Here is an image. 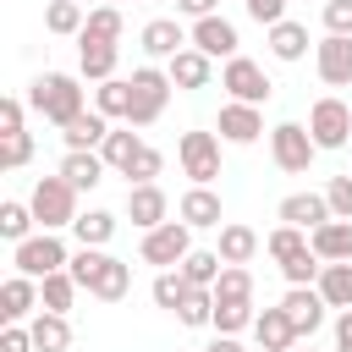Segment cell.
<instances>
[{
    "mask_svg": "<svg viewBox=\"0 0 352 352\" xmlns=\"http://www.w3.org/2000/svg\"><path fill=\"white\" fill-rule=\"evenodd\" d=\"M99 6H121V0H99Z\"/></svg>",
    "mask_w": 352,
    "mask_h": 352,
    "instance_id": "cell-54",
    "label": "cell"
},
{
    "mask_svg": "<svg viewBox=\"0 0 352 352\" xmlns=\"http://www.w3.org/2000/svg\"><path fill=\"white\" fill-rule=\"evenodd\" d=\"M286 226H302V231H314V226H324V220H336L330 214V198L324 192H292V198H280V209H275Z\"/></svg>",
    "mask_w": 352,
    "mask_h": 352,
    "instance_id": "cell-22",
    "label": "cell"
},
{
    "mask_svg": "<svg viewBox=\"0 0 352 352\" xmlns=\"http://www.w3.org/2000/svg\"><path fill=\"white\" fill-rule=\"evenodd\" d=\"M22 132V99H0V138Z\"/></svg>",
    "mask_w": 352,
    "mask_h": 352,
    "instance_id": "cell-50",
    "label": "cell"
},
{
    "mask_svg": "<svg viewBox=\"0 0 352 352\" xmlns=\"http://www.w3.org/2000/svg\"><path fill=\"white\" fill-rule=\"evenodd\" d=\"M258 132H264V104H242V99L220 104V138L226 143H258Z\"/></svg>",
    "mask_w": 352,
    "mask_h": 352,
    "instance_id": "cell-17",
    "label": "cell"
},
{
    "mask_svg": "<svg viewBox=\"0 0 352 352\" xmlns=\"http://www.w3.org/2000/svg\"><path fill=\"white\" fill-rule=\"evenodd\" d=\"M0 352H38V346H33V330H28V324H6V330H0Z\"/></svg>",
    "mask_w": 352,
    "mask_h": 352,
    "instance_id": "cell-49",
    "label": "cell"
},
{
    "mask_svg": "<svg viewBox=\"0 0 352 352\" xmlns=\"http://www.w3.org/2000/svg\"><path fill=\"white\" fill-rule=\"evenodd\" d=\"M270 55H275V60H302V55H308V28L292 22V16L275 22V28H270Z\"/></svg>",
    "mask_w": 352,
    "mask_h": 352,
    "instance_id": "cell-29",
    "label": "cell"
},
{
    "mask_svg": "<svg viewBox=\"0 0 352 352\" xmlns=\"http://www.w3.org/2000/svg\"><path fill=\"white\" fill-rule=\"evenodd\" d=\"M187 38H192L209 60H231V55H236V44H242V38H236V22H226L220 11H214V16H198Z\"/></svg>",
    "mask_w": 352,
    "mask_h": 352,
    "instance_id": "cell-14",
    "label": "cell"
},
{
    "mask_svg": "<svg viewBox=\"0 0 352 352\" xmlns=\"http://www.w3.org/2000/svg\"><path fill=\"white\" fill-rule=\"evenodd\" d=\"M66 270H72V280H77L88 297H99V302H121V297L132 292V264L116 258V253H104V248H77Z\"/></svg>",
    "mask_w": 352,
    "mask_h": 352,
    "instance_id": "cell-1",
    "label": "cell"
},
{
    "mask_svg": "<svg viewBox=\"0 0 352 352\" xmlns=\"http://www.w3.org/2000/svg\"><path fill=\"white\" fill-rule=\"evenodd\" d=\"M176 160H182V176H192V187H209L220 176V138L214 132H182Z\"/></svg>",
    "mask_w": 352,
    "mask_h": 352,
    "instance_id": "cell-9",
    "label": "cell"
},
{
    "mask_svg": "<svg viewBox=\"0 0 352 352\" xmlns=\"http://www.w3.org/2000/svg\"><path fill=\"white\" fill-rule=\"evenodd\" d=\"M104 170H110V165H104V154H99V148H66V160H60V176H66L77 192L99 187V182H104Z\"/></svg>",
    "mask_w": 352,
    "mask_h": 352,
    "instance_id": "cell-23",
    "label": "cell"
},
{
    "mask_svg": "<svg viewBox=\"0 0 352 352\" xmlns=\"http://www.w3.org/2000/svg\"><path fill=\"white\" fill-rule=\"evenodd\" d=\"M308 132H314L319 148H346V143H352V104L336 99V94L314 99V110H308Z\"/></svg>",
    "mask_w": 352,
    "mask_h": 352,
    "instance_id": "cell-7",
    "label": "cell"
},
{
    "mask_svg": "<svg viewBox=\"0 0 352 352\" xmlns=\"http://www.w3.org/2000/svg\"><path fill=\"white\" fill-rule=\"evenodd\" d=\"M116 60H121V50H116L110 38L77 33V77H82V82H110V77H116Z\"/></svg>",
    "mask_w": 352,
    "mask_h": 352,
    "instance_id": "cell-15",
    "label": "cell"
},
{
    "mask_svg": "<svg viewBox=\"0 0 352 352\" xmlns=\"http://www.w3.org/2000/svg\"><path fill=\"white\" fill-rule=\"evenodd\" d=\"M176 214H182L192 231H220V220H226V214H220V192H214V187H187V192H182V204H176Z\"/></svg>",
    "mask_w": 352,
    "mask_h": 352,
    "instance_id": "cell-19",
    "label": "cell"
},
{
    "mask_svg": "<svg viewBox=\"0 0 352 352\" xmlns=\"http://www.w3.org/2000/svg\"><path fill=\"white\" fill-rule=\"evenodd\" d=\"M82 33H88V38H110V44H116V38L126 33L121 6H94V11H88V22H82Z\"/></svg>",
    "mask_w": 352,
    "mask_h": 352,
    "instance_id": "cell-41",
    "label": "cell"
},
{
    "mask_svg": "<svg viewBox=\"0 0 352 352\" xmlns=\"http://www.w3.org/2000/svg\"><path fill=\"white\" fill-rule=\"evenodd\" d=\"M258 248H264V242H258L253 226H242V220H226V226H220V258H226V264H248Z\"/></svg>",
    "mask_w": 352,
    "mask_h": 352,
    "instance_id": "cell-26",
    "label": "cell"
},
{
    "mask_svg": "<svg viewBox=\"0 0 352 352\" xmlns=\"http://www.w3.org/2000/svg\"><path fill=\"white\" fill-rule=\"evenodd\" d=\"M28 104H33L44 121L66 126V121L82 116V77H72V72H44V77H33V88H28Z\"/></svg>",
    "mask_w": 352,
    "mask_h": 352,
    "instance_id": "cell-2",
    "label": "cell"
},
{
    "mask_svg": "<svg viewBox=\"0 0 352 352\" xmlns=\"http://www.w3.org/2000/svg\"><path fill=\"white\" fill-rule=\"evenodd\" d=\"M33 308H38V280L22 275V270L6 275V286H0V319H6V324H22Z\"/></svg>",
    "mask_w": 352,
    "mask_h": 352,
    "instance_id": "cell-20",
    "label": "cell"
},
{
    "mask_svg": "<svg viewBox=\"0 0 352 352\" xmlns=\"http://www.w3.org/2000/svg\"><path fill=\"white\" fill-rule=\"evenodd\" d=\"M11 264H16L22 275L44 280V275L66 270V264H72V253H66V242H60L55 231H33L28 242H11Z\"/></svg>",
    "mask_w": 352,
    "mask_h": 352,
    "instance_id": "cell-5",
    "label": "cell"
},
{
    "mask_svg": "<svg viewBox=\"0 0 352 352\" xmlns=\"http://www.w3.org/2000/svg\"><path fill=\"white\" fill-rule=\"evenodd\" d=\"M214 6H220V0H176V11L192 16V22H198V16H214Z\"/></svg>",
    "mask_w": 352,
    "mask_h": 352,
    "instance_id": "cell-52",
    "label": "cell"
},
{
    "mask_svg": "<svg viewBox=\"0 0 352 352\" xmlns=\"http://www.w3.org/2000/svg\"><path fill=\"white\" fill-rule=\"evenodd\" d=\"M242 11H248L258 28H275V22H286V0H242Z\"/></svg>",
    "mask_w": 352,
    "mask_h": 352,
    "instance_id": "cell-47",
    "label": "cell"
},
{
    "mask_svg": "<svg viewBox=\"0 0 352 352\" xmlns=\"http://www.w3.org/2000/svg\"><path fill=\"white\" fill-rule=\"evenodd\" d=\"M253 341H258V352H292L302 336L292 330V319H286V308L275 302V308H264L258 319H253Z\"/></svg>",
    "mask_w": 352,
    "mask_h": 352,
    "instance_id": "cell-21",
    "label": "cell"
},
{
    "mask_svg": "<svg viewBox=\"0 0 352 352\" xmlns=\"http://www.w3.org/2000/svg\"><path fill=\"white\" fill-rule=\"evenodd\" d=\"M314 66L324 88H352V38L346 33H324L314 44Z\"/></svg>",
    "mask_w": 352,
    "mask_h": 352,
    "instance_id": "cell-11",
    "label": "cell"
},
{
    "mask_svg": "<svg viewBox=\"0 0 352 352\" xmlns=\"http://www.w3.org/2000/svg\"><path fill=\"white\" fill-rule=\"evenodd\" d=\"M176 270H182L192 286H214V280H220V270H226V258H220V248H192Z\"/></svg>",
    "mask_w": 352,
    "mask_h": 352,
    "instance_id": "cell-34",
    "label": "cell"
},
{
    "mask_svg": "<svg viewBox=\"0 0 352 352\" xmlns=\"http://www.w3.org/2000/svg\"><path fill=\"white\" fill-rule=\"evenodd\" d=\"M28 330H33V346H38V352H66V346H72V324H66V314H50V308H44V314L28 319Z\"/></svg>",
    "mask_w": 352,
    "mask_h": 352,
    "instance_id": "cell-27",
    "label": "cell"
},
{
    "mask_svg": "<svg viewBox=\"0 0 352 352\" xmlns=\"http://www.w3.org/2000/svg\"><path fill=\"white\" fill-rule=\"evenodd\" d=\"M314 286H319V297H324L330 308H352V258H341V264H324Z\"/></svg>",
    "mask_w": 352,
    "mask_h": 352,
    "instance_id": "cell-28",
    "label": "cell"
},
{
    "mask_svg": "<svg viewBox=\"0 0 352 352\" xmlns=\"http://www.w3.org/2000/svg\"><path fill=\"white\" fill-rule=\"evenodd\" d=\"M187 253H192V226H187V220H165V226L143 231V264H154V270H176Z\"/></svg>",
    "mask_w": 352,
    "mask_h": 352,
    "instance_id": "cell-8",
    "label": "cell"
},
{
    "mask_svg": "<svg viewBox=\"0 0 352 352\" xmlns=\"http://www.w3.org/2000/svg\"><path fill=\"white\" fill-rule=\"evenodd\" d=\"M94 110L110 116V121H126V110H132V82H126V77L99 82V88H94Z\"/></svg>",
    "mask_w": 352,
    "mask_h": 352,
    "instance_id": "cell-32",
    "label": "cell"
},
{
    "mask_svg": "<svg viewBox=\"0 0 352 352\" xmlns=\"http://www.w3.org/2000/svg\"><path fill=\"white\" fill-rule=\"evenodd\" d=\"M60 138H66V148H104V138H110V116L82 110L77 121H66V126H60Z\"/></svg>",
    "mask_w": 352,
    "mask_h": 352,
    "instance_id": "cell-25",
    "label": "cell"
},
{
    "mask_svg": "<svg viewBox=\"0 0 352 352\" xmlns=\"http://www.w3.org/2000/svg\"><path fill=\"white\" fill-rule=\"evenodd\" d=\"M28 160H33V132L22 126V132L6 138V148H0V170H22Z\"/></svg>",
    "mask_w": 352,
    "mask_h": 352,
    "instance_id": "cell-45",
    "label": "cell"
},
{
    "mask_svg": "<svg viewBox=\"0 0 352 352\" xmlns=\"http://www.w3.org/2000/svg\"><path fill=\"white\" fill-rule=\"evenodd\" d=\"M204 352H242V341H236V336H214Z\"/></svg>",
    "mask_w": 352,
    "mask_h": 352,
    "instance_id": "cell-53",
    "label": "cell"
},
{
    "mask_svg": "<svg viewBox=\"0 0 352 352\" xmlns=\"http://www.w3.org/2000/svg\"><path fill=\"white\" fill-rule=\"evenodd\" d=\"M138 148H143L138 126H110V138H104V148H99V154H104V165H110V170H126Z\"/></svg>",
    "mask_w": 352,
    "mask_h": 352,
    "instance_id": "cell-36",
    "label": "cell"
},
{
    "mask_svg": "<svg viewBox=\"0 0 352 352\" xmlns=\"http://www.w3.org/2000/svg\"><path fill=\"white\" fill-rule=\"evenodd\" d=\"M33 226H38L33 204H16V198H6V204H0V236H6V242H28V236H33Z\"/></svg>",
    "mask_w": 352,
    "mask_h": 352,
    "instance_id": "cell-37",
    "label": "cell"
},
{
    "mask_svg": "<svg viewBox=\"0 0 352 352\" xmlns=\"http://www.w3.org/2000/svg\"><path fill=\"white\" fill-rule=\"evenodd\" d=\"M324 198H330V214L336 220H352V176H330Z\"/></svg>",
    "mask_w": 352,
    "mask_h": 352,
    "instance_id": "cell-46",
    "label": "cell"
},
{
    "mask_svg": "<svg viewBox=\"0 0 352 352\" xmlns=\"http://www.w3.org/2000/svg\"><path fill=\"white\" fill-rule=\"evenodd\" d=\"M126 214H132V226H138V231L165 226V214H170L165 187H160V182H132V187H126Z\"/></svg>",
    "mask_w": 352,
    "mask_h": 352,
    "instance_id": "cell-12",
    "label": "cell"
},
{
    "mask_svg": "<svg viewBox=\"0 0 352 352\" xmlns=\"http://www.w3.org/2000/svg\"><path fill=\"white\" fill-rule=\"evenodd\" d=\"M292 352H297V346H292ZM302 352H314V346H302Z\"/></svg>",
    "mask_w": 352,
    "mask_h": 352,
    "instance_id": "cell-55",
    "label": "cell"
},
{
    "mask_svg": "<svg viewBox=\"0 0 352 352\" xmlns=\"http://www.w3.org/2000/svg\"><path fill=\"white\" fill-rule=\"evenodd\" d=\"M187 292H192V280H187L182 270H160V275H154V302H160V308H170V314L187 302Z\"/></svg>",
    "mask_w": 352,
    "mask_h": 352,
    "instance_id": "cell-40",
    "label": "cell"
},
{
    "mask_svg": "<svg viewBox=\"0 0 352 352\" xmlns=\"http://www.w3.org/2000/svg\"><path fill=\"white\" fill-rule=\"evenodd\" d=\"M280 308H286V319H292V330L308 341L319 324H324V297H319V286H286V297H280Z\"/></svg>",
    "mask_w": 352,
    "mask_h": 352,
    "instance_id": "cell-13",
    "label": "cell"
},
{
    "mask_svg": "<svg viewBox=\"0 0 352 352\" xmlns=\"http://www.w3.org/2000/svg\"><path fill=\"white\" fill-rule=\"evenodd\" d=\"M214 297L253 302V270H248V264H226V270H220V280H214Z\"/></svg>",
    "mask_w": 352,
    "mask_h": 352,
    "instance_id": "cell-42",
    "label": "cell"
},
{
    "mask_svg": "<svg viewBox=\"0 0 352 352\" xmlns=\"http://www.w3.org/2000/svg\"><path fill=\"white\" fill-rule=\"evenodd\" d=\"M165 72H170V82H176L182 94H198V88H209V77H214V60H209L198 44H187V50H176V55L165 60Z\"/></svg>",
    "mask_w": 352,
    "mask_h": 352,
    "instance_id": "cell-16",
    "label": "cell"
},
{
    "mask_svg": "<svg viewBox=\"0 0 352 352\" xmlns=\"http://www.w3.org/2000/svg\"><path fill=\"white\" fill-rule=\"evenodd\" d=\"M336 352H352V308L336 314Z\"/></svg>",
    "mask_w": 352,
    "mask_h": 352,
    "instance_id": "cell-51",
    "label": "cell"
},
{
    "mask_svg": "<svg viewBox=\"0 0 352 352\" xmlns=\"http://www.w3.org/2000/svg\"><path fill=\"white\" fill-rule=\"evenodd\" d=\"M220 88H226L231 99H242V104H264V99L275 94V82L264 77V66H258V60H248V55H231V60H226Z\"/></svg>",
    "mask_w": 352,
    "mask_h": 352,
    "instance_id": "cell-10",
    "label": "cell"
},
{
    "mask_svg": "<svg viewBox=\"0 0 352 352\" xmlns=\"http://www.w3.org/2000/svg\"><path fill=\"white\" fill-rule=\"evenodd\" d=\"M82 22H88L82 0H50V6H44V28H50L55 38H77Z\"/></svg>",
    "mask_w": 352,
    "mask_h": 352,
    "instance_id": "cell-31",
    "label": "cell"
},
{
    "mask_svg": "<svg viewBox=\"0 0 352 352\" xmlns=\"http://www.w3.org/2000/svg\"><path fill=\"white\" fill-rule=\"evenodd\" d=\"M319 270H324V258L308 248V253H297V258H286L280 264V275H286V286H314L319 280Z\"/></svg>",
    "mask_w": 352,
    "mask_h": 352,
    "instance_id": "cell-43",
    "label": "cell"
},
{
    "mask_svg": "<svg viewBox=\"0 0 352 352\" xmlns=\"http://www.w3.org/2000/svg\"><path fill=\"white\" fill-rule=\"evenodd\" d=\"M308 248H314L324 264L352 258V220H324V226H314V231H308Z\"/></svg>",
    "mask_w": 352,
    "mask_h": 352,
    "instance_id": "cell-24",
    "label": "cell"
},
{
    "mask_svg": "<svg viewBox=\"0 0 352 352\" xmlns=\"http://www.w3.org/2000/svg\"><path fill=\"white\" fill-rule=\"evenodd\" d=\"M324 33H346L352 38V0H324Z\"/></svg>",
    "mask_w": 352,
    "mask_h": 352,
    "instance_id": "cell-48",
    "label": "cell"
},
{
    "mask_svg": "<svg viewBox=\"0 0 352 352\" xmlns=\"http://www.w3.org/2000/svg\"><path fill=\"white\" fill-rule=\"evenodd\" d=\"M138 38H143V55H148V60H170L176 50H187V44H192V38L182 33V22H176V16H154V22H143V33H138Z\"/></svg>",
    "mask_w": 352,
    "mask_h": 352,
    "instance_id": "cell-18",
    "label": "cell"
},
{
    "mask_svg": "<svg viewBox=\"0 0 352 352\" xmlns=\"http://www.w3.org/2000/svg\"><path fill=\"white\" fill-rule=\"evenodd\" d=\"M160 170H165V154H160V148H148V143H143V148H138V154H132V165H126V170H121V176H126V187H132V182H154V176H160Z\"/></svg>",
    "mask_w": 352,
    "mask_h": 352,
    "instance_id": "cell-44",
    "label": "cell"
},
{
    "mask_svg": "<svg viewBox=\"0 0 352 352\" xmlns=\"http://www.w3.org/2000/svg\"><path fill=\"white\" fill-rule=\"evenodd\" d=\"M132 110H126V126H154L160 116H165V104H170V72H160V66H138L132 77Z\"/></svg>",
    "mask_w": 352,
    "mask_h": 352,
    "instance_id": "cell-3",
    "label": "cell"
},
{
    "mask_svg": "<svg viewBox=\"0 0 352 352\" xmlns=\"http://www.w3.org/2000/svg\"><path fill=\"white\" fill-rule=\"evenodd\" d=\"M33 214H38V231H60V226H72L82 209H77V187L55 170V176H38L33 182Z\"/></svg>",
    "mask_w": 352,
    "mask_h": 352,
    "instance_id": "cell-4",
    "label": "cell"
},
{
    "mask_svg": "<svg viewBox=\"0 0 352 352\" xmlns=\"http://www.w3.org/2000/svg\"><path fill=\"white\" fill-rule=\"evenodd\" d=\"M264 253H270L275 264H286V258L308 253V231H302V226H286V220H280V226H275V231L264 236Z\"/></svg>",
    "mask_w": 352,
    "mask_h": 352,
    "instance_id": "cell-38",
    "label": "cell"
},
{
    "mask_svg": "<svg viewBox=\"0 0 352 352\" xmlns=\"http://www.w3.org/2000/svg\"><path fill=\"white\" fill-rule=\"evenodd\" d=\"M176 319H182L187 330H204V324L214 319V286H192V292H187V302L176 308Z\"/></svg>",
    "mask_w": 352,
    "mask_h": 352,
    "instance_id": "cell-39",
    "label": "cell"
},
{
    "mask_svg": "<svg viewBox=\"0 0 352 352\" xmlns=\"http://www.w3.org/2000/svg\"><path fill=\"white\" fill-rule=\"evenodd\" d=\"M72 231H77V248H104L116 236V214L110 209H88V214L72 220Z\"/></svg>",
    "mask_w": 352,
    "mask_h": 352,
    "instance_id": "cell-33",
    "label": "cell"
},
{
    "mask_svg": "<svg viewBox=\"0 0 352 352\" xmlns=\"http://www.w3.org/2000/svg\"><path fill=\"white\" fill-rule=\"evenodd\" d=\"M314 154H319V143H314V132H308L302 121H280V126H270V160H275L286 176H302V170L314 165Z\"/></svg>",
    "mask_w": 352,
    "mask_h": 352,
    "instance_id": "cell-6",
    "label": "cell"
},
{
    "mask_svg": "<svg viewBox=\"0 0 352 352\" xmlns=\"http://www.w3.org/2000/svg\"><path fill=\"white\" fill-rule=\"evenodd\" d=\"M253 302H236V297H214V319H209V330L214 336H236V330H253Z\"/></svg>",
    "mask_w": 352,
    "mask_h": 352,
    "instance_id": "cell-30",
    "label": "cell"
},
{
    "mask_svg": "<svg viewBox=\"0 0 352 352\" xmlns=\"http://www.w3.org/2000/svg\"><path fill=\"white\" fill-rule=\"evenodd\" d=\"M77 292H82V286L72 280V270H55V275H44V280H38V308H50V314H66Z\"/></svg>",
    "mask_w": 352,
    "mask_h": 352,
    "instance_id": "cell-35",
    "label": "cell"
}]
</instances>
